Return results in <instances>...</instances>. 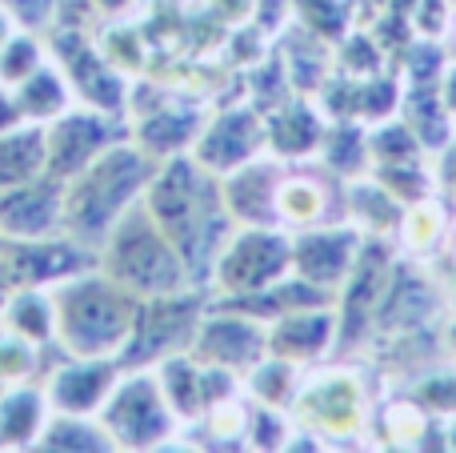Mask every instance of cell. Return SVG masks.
<instances>
[{
    "label": "cell",
    "instance_id": "cell-3",
    "mask_svg": "<svg viewBox=\"0 0 456 453\" xmlns=\"http://www.w3.org/2000/svg\"><path fill=\"white\" fill-rule=\"evenodd\" d=\"M104 382H109V374H96V369H88V377H80V374H69L61 382V401H69L72 409H88V401H93V393L96 390H104Z\"/></svg>",
    "mask_w": 456,
    "mask_h": 453
},
{
    "label": "cell",
    "instance_id": "cell-2",
    "mask_svg": "<svg viewBox=\"0 0 456 453\" xmlns=\"http://www.w3.org/2000/svg\"><path fill=\"white\" fill-rule=\"evenodd\" d=\"M40 165V136H20V141L0 144V177L20 181Z\"/></svg>",
    "mask_w": 456,
    "mask_h": 453
},
{
    "label": "cell",
    "instance_id": "cell-1",
    "mask_svg": "<svg viewBox=\"0 0 456 453\" xmlns=\"http://www.w3.org/2000/svg\"><path fill=\"white\" fill-rule=\"evenodd\" d=\"M136 161L128 157H117L104 165V173L96 177L101 185H85V189L77 193V205H72V221L80 225V229H101L104 221L112 217V209L120 205V197H125L128 189H136Z\"/></svg>",
    "mask_w": 456,
    "mask_h": 453
}]
</instances>
